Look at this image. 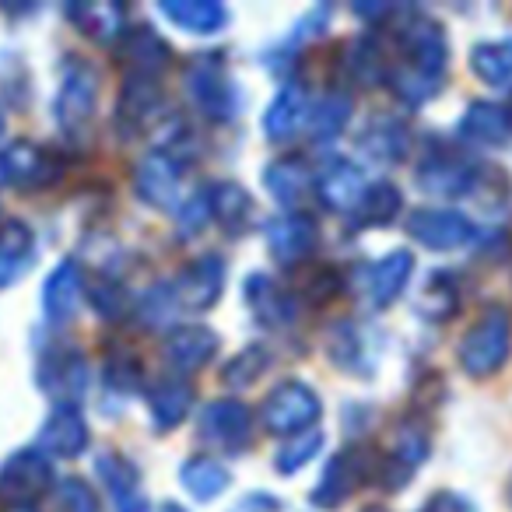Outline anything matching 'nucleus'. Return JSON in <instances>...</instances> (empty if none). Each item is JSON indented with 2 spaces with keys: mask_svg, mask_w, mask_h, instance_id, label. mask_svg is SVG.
Listing matches in <instances>:
<instances>
[{
  "mask_svg": "<svg viewBox=\"0 0 512 512\" xmlns=\"http://www.w3.org/2000/svg\"><path fill=\"white\" fill-rule=\"evenodd\" d=\"M449 64V46L439 22L425 15H411L400 25V60L390 67L386 81L393 85L400 102L421 106L442 88Z\"/></svg>",
  "mask_w": 512,
  "mask_h": 512,
  "instance_id": "obj_1",
  "label": "nucleus"
},
{
  "mask_svg": "<svg viewBox=\"0 0 512 512\" xmlns=\"http://www.w3.org/2000/svg\"><path fill=\"white\" fill-rule=\"evenodd\" d=\"M512 355V316L502 306H491L460 341V365L467 376H495Z\"/></svg>",
  "mask_w": 512,
  "mask_h": 512,
  "instance_id": "obj_2",
  "label": "nucleus"
},
{
  "mask_svg": "<svg viewBox=\"0 0 512 512\" xmlns=\"http://www.w3.org/2000/svg\"><path fill=\"white\" fill-rule=\"evenodd\" d=\"M95 106H99V71H95L88 60L71 57L60 74V92L53 102V116H57V127L67 137H78L81 130L92 123Z\"/></svg>",
  "mask_w": 512,
  "mask_h": 512,
  "instance_id": "obj_3",
  "label": "nucleus"
},
{
  "mask_svg": "<svg viewBox=\"0 0 512 512\" xmlns=\"http://www.w3.org/2000/svg\"><path fill=\"white\" fill-rule=\"evenodd\" d=\"M183 85L190 106H197L211 120H232L239 113V88H235L225 64L214 53H200L197 60H190V67L183 74Z\"/></svg>",
  "mask_w": 512,
  "mask_h": 512,
  "instance_id": "obj_4",
  "label": "nucleus"
},
{
  "mask_svg": "<svg viewBox=\"0 0 512 512\" xmlns=\"http://www.w3.org/2000/svg\"><path fill=\"white\" fill-rule=\"evenodd\" d=\"M320 414H323L320 393L309 383H302V379H285L281 386H274V393H267L264 407H260L264 425L274 435H288V439L316 428Z\"/></svg>",
  "mask_w": 512,
  "mask_h": 512,
  "instance_id": "obj_5",
  "label": "nucleus"
},
{
  "mask_svg": "<svg viewBox=\"0 0 512 512\" xmlns=\"http://www.w3.org/2000/svg\"><path fill=\"white\" fill-rule=\"evenodd\" d=\"M481 183V165L453 148H432L418 165V186L435 197H470Z\"/></svg>",
  "mask_w": 512,
  "mask_h": 512,
  "instance_id": "obj_6",
  "label": "nucleus"
},
{
  "mask_svg": "<svg viewBox=\"0 0 512 512\" xmlns=\"http://www.w3.org/2000/svg\"><path fill=\"white\" fill-rule=\"evenodd\" d=\"M53 488V460L43 449H18L0 463V498L25 505Z\"/></svg>",
  "mask_w": 512,
  "mask_h": 512,
  "instance_id": "obj_7",
  "label": "nucleus"
},
{
  "mask_svg": "<svg viewBox=\"0 0 512 512\" xmlns=\"http://www.w3.org/2000/svg\"><path fill=\"white\" fill-rule=\"evenodd\" d=\"M200 439L225 453H242L253 435V414L239 400H211L200 414Z\"/></svg>",
  "mask_w": 512,
  "mask_h": 512,
  "instance_id": "obj_8",
  "label": "nucleus"
},
{
  "mask_svg": "<svg viewBox=\"0 0 512 512\" xmlns=\"http://www.w3.org/2000/svg\"><path fill=\"white\" fill-rule=\"evenodd\" d=\"M407 232L428 249H460L474 239V221L449 207H421L407 221Z\"/></svg>",
  "mask_w": 512,
  "mask_h": 512,
  "instance_id": "obj_9",
  "label": "nucleus"
},
{
  "mask_svg": "<svg viewBox=\"0 0 512 512\" xmlns=\"http://www.w3.org/2000/svg\"><path fill=\"white\" fill-rule=\"evenodd\" d=\"M53 179H57V162L36 141H15L0 151V183L39 190Z\"/></svg>",
  "mask_w": 512,
  "mask_h": 512,
  "instance_id": "obj_10",
  "label": "nucleus"
},
{
  "mask_svg": "<svg viewBox=\"0 0 512 512\" xmlns=\"http://www.w3.org/2000/svg\"><path fill=\"white\" fill-rule=\"evenodd\" d=\"M179 183H183V169L179 158H172L169 151H151L141 165H137L134 190L144 204L151 207H179Z\"/></svg>",
  "mask_w": 512,
  "mask_h": 512,
  "instance_id": "obj_11",
  "label": "nucleus"
},
{
  "mask_svg": "<svg viewBox=\"0 0 512 512\" xmlns=\"http://www.w3.org/2000/svg\"><path fill=\"white\" fill-rule=\"evenodd\" d=\"M316 242H320V228H316V221L309 214L288 211L267 225V246H271V256L281 267L306 260L316 249Z\"/></svg>",
  "mask_w": 512,
  "mask_h": 512,
  "instance_id": "obj_12",
  "label": "nucleus"
},
{
  "mask_svg": "<svg viewBox=\"0 0 512 512\" xmlns=\"http://www.w3.org/2000/svg\"><path fill=\"white\" fill-rule=\"evenodd\" d=\"M39 449L50 460H74L88 449V421L81 407H53L39 428Z\"/></svg>",
  "mask_w": 512,
  "mask_h": 512,
  "instance_id": "obj_13",
  "label": "nucleus"
},
{
  "mask_svg": "<svg viewBox=\"0 0 512 512\" xmlns=\"http://www.w3.org/2000/svg\"><path fill=\"white\" fill-rule=\"evenodd\" d=\"M179 302H186L190 309H211L225 292V260L218 253L197 256L193 264L183 267L176 281Z\"/></svg>",
  "mask_w": 512,
  "mask_h": 512,
  "instance_id": "obj_14",
  "label": "nucleus"
},
{
  "mask_svg": "<svg viewBox=\"0 0 512 512\" xmlns=\"http://www.w3.org/2000/svg\"><path fill=\"white\" fill-rule=\"evenodd\" d=\"M43 386L50 390V397L57 400V407H78L88 390L85 355H81L78 348L53 351V358L43 369Z\"/></svg>",
  "mask_w": 512,
  "mask_h": 512,
  "instance_id": "obj_15",
  "label": "nucleus"
},
{
  "mask_svg": "<svg viewBox=\"0 0 512 512\" xmlns=\"http://www.w3.org/2000/svg\"><path fill=\"white\" fill-rule=\"evenodd\" d=\"M365 470H369V453H362V449H341L327 463V470H323L320 484L313 491V505H323V509L341 505L362 484Z\"/></svg>",
  "mask_w": 512,
  "mask_h": 512,
  "instance_id": "obj_16",
  "label": "nucleus"
},
{
  "mask_svg": "<svg viewBox=\"0 0 512 512\" xmlns=\"http://www.w3.org/2000/svg\"><path fill=\"white\" fill-rule=\"evenodd\" d=\"M365 190H369V186H365L362 169H358L355 162H348V158H330V162L320 169V176H316V193H320V200L330 207V211L355 214V207L362 204Z\"/></svg>",
  "mask_w": 512,
  "mask_h": 512,
  "instance_id": "obj_17",
  "label": "nucleus"
},
{
  "mask_svg": "<svg viewBox=\"0 0 512 512\" xmlns=\"http://www.w3.org/2000/svg\"><path fill=\"white\" fill-rule=\"evenodd\" d=\"M414 274V256L407 249H393L383 260L365 267V292H369V302L376 309H386L390 302H397L404 295L407 281Z\"/></svg>",
  "mask_w": 512,
  "mask_h": 512,
  "instance_id": "obj_18",
  "label": "nucleus"
},
{
  "mask_svg": "<svg viewBox=\"0 0 512 512\" xmlns=\"http://www.w3.org/2000/svg\"><path fill=\"white\" fill-rule=\"evenodd\" d=\"M242 295H246L256 323H264V327H288L299 316V302L267 274H249Z\"/></svg>",
  "mask_w": 512,
  "mask_h": 512,
  "instance_id": "obj_19",
  "label": "nucleus"
},
{
  "mask_svg": "<svg viewBox=\"0 0 512 512\" xmlns=\"http://www.w3.org/2000/svg\"><path fill=\"white\" fill-rule=\"evenodd\" d=\"M456 134L477 148H502L512 137V113L498 102H470Z\"/></svg>",
  "mask_w": 512,
  "mask_h": 512,
  "instance_id": "obj_20",
  "label": "nucleus"
},
{
  "mask_svg": "<svg viewBox=\"0 0 512 512\" xmlns=\"http://www.w3.org/2000/svg\"><path fill=\"white\" fill-rule=\"evenodd\" d=\"M358 148L369 162L379 165H397L404 162L407 148H411V130L397 116H376V120L365 123L362 137H358Z\"/></svg>",
  "mask_w": 512,
  "mask_h": 512,
  "instance_id": "obj_21",
  "label": "nucleus"
},
{
  "mask_svg": "<svg viewBox=\"0 0 512 512\" xmlns=\"http://www.w3.org/2000/svg\"><path fill=\"white\" fill-rule=\"evenodd\" d=\"M158 15L193 36H214L228 25V8L214 0H165L158 4Z\"/></svg>",
  "mask_w": 512,
  "mask_h": 512,
  "instance_id": "obj_22",
  "label": "nucleus"
},
{
  "mask_svg": "<svg viewBox=\"0 0 512 512\" xmlns=\"http://www.w3.org/2000/svg\"><path fill=\"white\" fill-rule=\"evenodd\" d=\"M36 264V235L25 221L0 225V288L15 285Z\"/></svg>",
  "mask_w": 512,
  "mask_h": 512,
  "instance_id": "obj_23",
  "label": "nucleus"
},
{
  "mask_svg": "<svg viewBox=\"0 0 512 512\" xmlns=\"http://www.w3.org/2000/svg\"><path fill=\"white\" fill-rule=\"evenodd\" d=\"M309 120V95L302 85H285L274 95L271 109L264 116V130L271 141H292Z\"/></svg>",
  "mask_w": 512,
  "mask_h": 512,
  "instance_id": "obj_24",
  "label": "nucleus"
},
{
  "mask_svg": "<svg viewBox=\"0 0 512 512\" xmlns=\"http://www.w3.org/2000/svg\"><path fill=\"white\" fill-rule=\"evenodd\" d=\"M218 355V337L207 327H176L165 337V358L179 372H193Z\"/></svg>",
  "mask_w": 512,
  "mask_h": 512,
  "instance_id": "obj_25",
  "label": "nucleus"
},
{
  "mask_svg": "<svg viewBox=\"0 0 512 512\" xmlns=\"http://www.w3.org/2000/svg\"><path fill=\"white\" fill-rule=\"evenodd\" d=\"M327 355H330V362L341 365L344 372H355V376H362V372L369 376L372 365H376V355L369 351V337H365V330L351 320L337 323V327L330 330Z\"/></svg>",
  "mask_w": 512,
  "mask_h": 512,
  "instance_id": "obj_26",
  "label": "nucleus"
},
{
  "mask_svg": "<svg viewBox=\"0 0 512 512\" xmlns=\"http://www.w3.org/2000/svg\"><path fill=\"white\" fill-rule=\"evenodd\" d=\"M78 302H81V271H78V264H74V260H64V264H60L43 285L46 316H50L53 323L74 320V313H78Z\"/></svg>",
  "mask_w": 512,
  "mask_h": 512,
  "instance_id": "obj_27",
  "label": "nucleus"
},
{
  "mask_svg": "<svg viewBox=\"0 0 512 512\" xmlns=\"http://www.w3.org/2000/svg\"><path fill=\"white\" fill-rule=\"evenodd\" d=\"M162 113V92H158L155 78L151 74H130L127 88H123V99H120V127L127 130H141L151 116Z\"/></svg>",
  "mask_w": 512,
  "mask_h": 512,
  "instance_id": "obj_28",
  "label": "nucleus"
},
{
  "mask_svg": "<svg viewBox=\"0 0 512 512\" xmlns=\"http://www.w3.org/2000/svg\"><path fill=\"white\" fill-rule=\"evenodd\" d=\"M190 400H193V390H190L186 379H179V376L158 379L148 393V407H151V421H155V428H162V432L176 428L179 421L186 418V411H190Z\"/></svg>",
  "mask_w": 512,
  "mask_h": 512,
  "instance_id": "obj_29",
  "label": "nucleus"
},
{
  "mask_svg": "<svg viewBox=\"0 0 512 512\" xmlns=\"http://www.w3.org/2000/svg\"><path fill=\"white\" fill-rule=\"evenodd\" d=\"M264 183H267V190L274 193V200H278V204L295 207L302 197H306L309 186H313V172H309L306 158L288 155V158H281V162L267 165Z\"/></svg>",
  "mask_w": 512,
  "mask_h": 512,
  "instance_id": "obj_30",
  "label": "nucleus"
},
{
  "mask_svg": "<svg viewBox=\"0 0 512 512\" xmlns=\"http://www.w3.org/2000/svg\"><path fill=\"white\" fill-rule=\"evenodd\" d=\"M470 71L491 88H512V36L491 39V43H477L470 50Z\"/></svg>",
  "mask_w": 512,
  "mask_h": 512,
  "instance_id": "obj_31",
  "label": "nucleus"
},
{
  "mask_svg": "<svg viewBox=\"0 0 512 512\" xmlns=\"http://www.w3.org/2000/svg\"><path fill=\"white\" fill-rule=\"evenodd\" d=\"M179 481H183V488L190 491L197 502H211V498H218L221 491L232 484V474H228V467L221 460L200 453V456H190V460L183 463Z\"/></svg>",
  "mask_w": 512,
  "mask_h": 512,
  "instance_id": "obj_32",
  "label": "nucleus"
},
{
  "mask_svg": "<svg viewBox=\"0 0 512 512\" xmlns=\"http://www.w3.org/2000/svg\"><path fill=\"white\" fill-rule=\"evenodd\" d=\"M400 207H404L400 190L393 183H386V179H379V183H372L369 190H365L362 204L355 207V225L358 228H386V225H393Z\"/></svg>",
  "mask_w": 512,
  "mask_h": 512,
  "instance_id": "obj_33",
  "label": "nucleus"
},
{
  "mask_svg": "<svg viewBox=\"0 0 512 512\" xmlns=\"http://www.w3.org/2000/svg\"><path fill=\"white\" fill-rule=\"evenodd\" d=\"M123 53H127L130 64H134L130 74H151V78H155V74L169 64V46H165L162 39H158V32L148 29V25L127 32V50Z\"/></svg>",
  "mask_w": 512,
  "mask_h": 512,
  "instance_id": "obj_34",
  "label": "nucleus"
},
{
  "mask_svg": "<svg viewBox=\"0 0 512 512\" xmlns=\"http://www.w3.org/2000/svg\"><path fill=\"white\" fill-rule=\"evenodd\" d=\"M207 197H211V214L228 228V232H239V228L246 225L249 211H253V200H249V193L242 190L239 183H232V179H225V183H214L211 190H207Z\"/></svg>",
  "mask_w": 512,
  "mask_h": 512,
  "instance_id": "obj_35",
  "label": "nucleus"
},
{
  "mask_svg": "<svg viewBox=\"0 0 512 512\" xmlns=\"http://www.w3.org/2000/svg\"><path fill=\"white\" fill-rule=\"evenodd\" d=\"M351 120V95L344 92H330L320 106L309 113V130H313L316 141H334L341 137V130Z\"/></svg>",
  "mask_w": 512,
  "mask_h": 512,
  "instance_id": "obj_36",
  "label": "nucleus"
},
{
  "mask_svg": "<svg viewBox=\"0 0 512 512\" xmlns=\"http://www.w3.org/2000/svg\"><path fill=\"white\" fill-rule=\"evenodd\" d=\"M71 15L99 43H113L123 32V8H116V4H85V8H74Z\"/></svg>",
  "mask_w": 512,
  "mask_h": 512,
  "instance_id": "obj_37",
  "label": "nucleus"
},
{
  "mask_svg": "<svg viewBox=\"0 0 512 512\" xmlns=\"http://www.w3.org/2000/svg\"><path fill=\"white\" fill-rule=\"evenodd\" d=\"M320 449H323V432H320V428H309V432L292 435V439L278 449V456H274V467H278L281 474L292 477V474H299L309 460H316V453H320Z\"/></svg>",
  "mask_w": 512,
  "mask_h": 512,
  "instance_id": "obj_38",
  "label": "nucleus"
},
{
  "mask_svg": "<svg viewBox=\"0 0 512 512\" xmlns=\"http://www.w3.org/2000/svg\"><path fill=\"white\" fill-rule=\"evenodd\" d=\"M267 365H271V351H267L264 344H253V348H246L242 355H235L232 362L225 365L221 379H225L228 390H242V386L256 383V379L264 376Z\"/></svg>",
  "mask_w": 512,
  "mask_h": 512,
  "instance_id": "obj_39",
  "label": "nucleus"
},
{
  "mask_svg": "<svg viewBox=\"0 0 512 512\" xmlns=\"http://www.w3.org/2000/svg\"><path fill=\"white\" fill-rule=\"evenodd\" d=\"M99 474H102V481L109 484V491L116 495V502H127V498H134L137 495V467L127 460V456H120V453H106V456H99Z\"/></svg>",
  "mask_w": 512,
  "mask_h": 512,
  "instance_id": "obj_40",
  "label": "nucleus"
},
{
  "mask_svg": "<svg viewBox=\"0 0 512 512\" xmlns=\"http://www.w3.org/2000/svg\"><path fill=\"white\" fill-rule=\"evenodd\" d=\"M176 313H179L176 285H155L141 299V306H137V316H141L148 327H165V323L176 320Z\"/></svg>",
  "mask_w": 512,
  "mask_h": 512,
  "instance_id": "obj_41",
  "label": "nucleus"
},
{
  "mask_svg": "<svg viewBox=\"0 0 512 512\" xmlns=\"http://www.w3.org/2000/svg\"><path fill=\"white\" fill-rule=\"evenodd\" d=\"M88 302H92V309L102 316V320H123L130 309V295L127 288L120 285V281H95L92 288H88Z\"/></svg>",
  "mask_w": 512,
  "mask_h": 512,
  "instance_id": "obj_42",
  "label": "nucleus"
},
{
  "mask_svg": "<svg viewBox=\"0 0 512 512\" xmlns=\"http://www.w3.org/2000/svg\"><path fill=\"white\" fill-rule=\"evenodd\" d=\"M453 309H456L453 278H449V274H435V278L425 285V295H421V313L435 316V320H446Z\"/></svg>",
  "mask_w": 512,
  "mask_h": 512,
  "instance_id": "obj_43",
  "label": "nucleus"
},
{
  "mask_svg": "<svg viewBox=\"0 0 512 512\" xmlns=\"http://www.w3.org/2000/svg\"><path fill=\"white\" fill-rule=\"evenodd\" d=\"M57 498H60V509L64 512H99L95 491L88 488L81 477H67V481H60Z\"/></svg>",
  "mask_w": 512,
  "mask_h": 512,
  "instance_id": "obj_44",
  "label": "nucleus"
},
{
  "mask_svg": "<svg viewBox=\"0 0 512 512\" xmlns=\"http://www.w3.org/2000/svg\"><path fill=\"white\" fill-rule=\"evenodd\" d=\"M207 218H211V197H207V190L190 193V200L179 204V225H183V235L200 232Z\"/></svg>",
  "mask_w": 512,
  "mask_h": 512,
  "instance_id": "obj_45",
  "label": "nucleus"
},
{
  "mask_svg": "<svg viewBox=\"0 0 512 512\" xmlns=\"http://www.w3.org/2000/svg\"><path fill=\"white\" fill-rule=\"evenodd\" d=\"M421 512H474V505H470V498L456 495V491H439V495H432L421 505Z\"/></svg>",
  "mask_w": 512,
  "mask_h": 512,
  "instance_id": "obj_46",
  "label": "nucleus"
},
{
  "mask_svg": "<svg viewBox=\"0 0 512 512\" xmlns=\"http://www.w3.org/2000/svg\"><path fill=\"white\" fill-rule=\"evenodd\" d=\"M116 512H148V505H144L141 495H134V498H127V502H120V509Z\"/></svg>",
  "mask_w": 512,
  "mask_h": 512,
  "instance_id": "obj_47",
  "label": "nucleus"
},
{
  "mask_svg": "<svg viewBox=\"0 0 512 512\" xmlns=\"http://www.w3.org/2000/svg\"><path fill=\"white\" fill-rule=\"evenodd\" d=\"M8 512H32V509H25V505H15V509H8Z\"/></svg>",
  "mask_w": 512,
  "mask_h": 512,
  "instance_id": "obj_48",
  "label": "nucleus"
},
{
  "mask_svg": "<svg viewBox=\"0 0 512 512\" xmlns=\"http://www.w3.org/2000/svg\"><path fill=\"white\" fill-rule=\"evenodd\" d=\"M0 137H4V116H0Z\"/></svg>",
  "mask_w": 512,
  "mask_h": 512,
  "instance_id": "obj_49",
  "label": "nucleus"
},
{
  "mask_svg": "<svg viewBox=\"0 0 512 512\" xmlns=\"http://www.w3.org/2000/svg\"><path fill=\"white\" fill-rule=\"evenodd\" d=\"M509 495H512V484H509Z\"/></svg>",
  "mask_w": 512,
  "mask_h": 512,
  "instance_id": "obj_50",
  "label": "nucleus"
}]
</instances>
